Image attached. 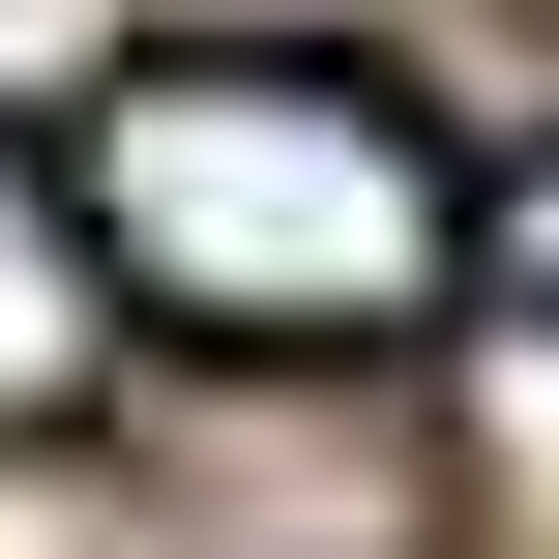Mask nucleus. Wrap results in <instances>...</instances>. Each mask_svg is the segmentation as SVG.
Masks as SVG:
<instances>
[{
	"mask_svg": "<svg viewBox=\"0 0 559 559\" xmlns=\"http://www.w3.org/2000/svg\"><path fill=\"white\" fill-rule=\"evenodd\" d=\"M88 236H118V295L147 324H206V354H383V324H442V265H501V206L413 147V88H354V59H118L88 88Z\"/></svg>",
	"mask_w": 559,
	"mask_h": 559,
	"instance_id": "nucleus-1",
	"label": "nucleus"
},
{
	"mask_svg": "<svg viewBox=\"0 0 559 559\" xmlns=\"http://www.w3.org/2000/svg\"><path fill=\"white\" fill-rule=\"evenodd\" d=\"M88 354H118V236H88V177H59V147H0V442H59V413H88Z\"/></svg>",
	"mask_w": 559,
	"mask_h": 559,
	"instance_id": "nucleus-2",
	"label": "nucleus"
},
{
	"mask_svg": "<svg viewBox=\"0 0 559 559\" xmlns=\"http://www.w3.org/2000/svg\"><path fill=\"white\" fill-rule=\"evenodd\" d=\"M501 295H531V324H559V147H531V177H501Z\"/></svg>",
	"mask_w": 559,
	"mask_h": 559,
	"instance_id": "nucleus-3",
	"label": "nucleus"
}]
</instances>
